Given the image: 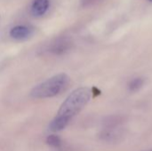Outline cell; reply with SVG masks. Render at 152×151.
I'll use <instances>...</instances> for the list:
<instances>
[{
    "instance_id": "9c48e42d",
    "label": "cell",
    "mask_w": 152,
    "mask_h": 151,
    "mask_svg": "<svg viewBox=\"0 0 152 151\" xmlns=\"http://www.w3.org/2000/svg\"><path fill=\"white\" fill-rule=\"evenodd\" d=\"M101 0H81V5L83 7H91L97 3H99Z\"/></svg>"
},
{
    "instance_id": "5b68a950",
    "label": "cell",
    "mask_w": 152,
    "mask_h": 151,
    "mask_svg": "<svg viewBox=\"0 0 152 151\" xmlns=\"http://www.w3.org/2000/svg\"><path fill=\"white\" fill-rule=\"evenodd\" d=\"M30 35V29L26 26H16L10 31V36L14 39H24Z\"/></svg>"
},
{
    "instance_id": "52a82bcc",
    "label": "cell",
    "mask_w": 152,
    "mask_h": 151,
    "mask_svg": "<svg viewBox=\"0 0 152 151\" xmlns=\"http://www.w3.org/2000/svg\"><path fill=\"white\" fill-rule=\"evenodd\" d=\"M143 84H144L143 78H142V77H135V78L132 79L129 82V84H128V89L132 93L137 92V91H139L142 87Z\"/></svg>"
},
{
    "instance_id": "3957f363",
    "label": "cell",
    "mask_w": 152,
    "mask_h": 151,
    "mask_svg": "<svg viewBox=\"0 0 152 151\" xmlns=\"http://www.w3.org/2000/svg\"><path fill=\"white\" fill-rule=\"evenodd\" d=\"M71 44L72 43L69 38H59L51 44L49 46V52L53 54L60 55L66 53L71 47Z\"/></svg>"
},
{
    "instance_id": "8992f818",
    "label": "cell",
    "mask_w": 152,
    "mask_h": 151,
    "mask_svg": "<svg viewBox=\"0 0 152 151\" xmlns=\"http://www.w3.org/2000/svg\"><path fill=\"white\" fill-rule=\"evenodd\" d=\"M69 121H68L67 119H65L61 117L56 116L54 117V119L51 122V124L49 125V129H50V131H52L53 133H58V132L63 130L69 125Z\"/></svg>"
},
{
    "instance_id": "7a4b0ae2",
    "label": "cell",
    "mask_w": 152,
    "mask_h": 151,
    "mask_svg": "<svg viewBox=\"0 0 152 151\" xmlns=\"http://www.w3.org/2000/svg\"><path fill=\"white\" fill-rule=\"evenodd\" d=\"M69 81V77L64 73L55 75L35 86L30 92V97L33 99H45L56 96L68 86Z\"/></svg>"
},
{
    "instance_id": "277c9868",
    "label": "cell",
    "mask_w": 152,
    "mask_h": 151,
    "mask_svg": "<svg viewBox=\"0 0 152 151\" xmlns=\"http://www.w3.org/2000/svg\"><path fill=\"white\" fill-rule=\"evenodd\" d=\"M49 8V0H34L31 7V12L34 16L44 15Z\"/></svg>"
},
{
    "instance_id": "ba28073f",
    "label": "cell",
    "mask_w": 152,
    "mask_h": 151,
    "mask_svg": "<svg viewBox=\"0 0 152 151\" xmlns=\"http://www.w3.org/2000/svg\"><path fill=\"white\" fill-rule=\"evenodd\" d=\"M46 142L49 146L53 147V148H59L61 145V141L60 137L57 135H54V134L48 136L46 139Z\"/></svg>"
},
{
    "instance_id": "6da1fadb",
    "label": "cell",
    "mask_w": 152,
    "mask_h": 151,
    "mask_svg": "<svg viewBox=\"0 0 152 151\" xmlns=\"http://www.w3.org/2000/svg\"><path fill=\"white\" fill-rule=\"evenodd\" d=\"M91 98V91L87 87H80L73 91L63 101L57 116L70 121L77 115L89 102Z\"/></svg>"
},
{
    "instance_id": "30bf717a",
    "label": "cell",
    "mask_w": 152,
    "mask_h": 151,
    "mask_svg": "<svg viewBox=\"0 0 152 151\" xmlns=\"http://www.w3.org/2000/svg\"><path fill=\"white\" fill-rule=\"evenodd\" d=\"M149 1H150V2H152V0H149Z\"/></svg>"
},
{
    "instance_id": "8fae6325",
    "label": "cell",
    "mask_w": 152,
    "mask_h": 151,
    "mask_svg": "<svg viewBox=\"0 0 152 151\" xmlns=\"http://www.w3.org/2000/svg\"><path fill=\"white\" fill-rule=\"evenodd\" d=\"M149 151H152V150H149Z\"/></svg>"
}]
</instances>
